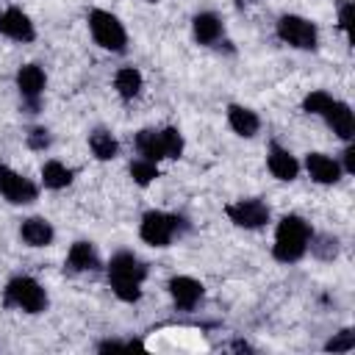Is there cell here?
I'll use <instances>...</instances> for the list:
<instances>
[{"label": "cell", "instance_id": "6da1fadb", "mask_svg": "<svg viewBox=\"0 0 355 355\" xmlns=\"http://www.w3.org/2000/svg\"><path fill=\"white\" fill-rule=\"evenodd\" d=\"M103 269H105L108 288L119 302L136 305L144 297V283L150 277V263L144 258H139L133 250H116L105 261Z\"/></svg>", "mask_w": 355, "mask_h": 355}, {"label": "cell", "instance_id": "7a4b0ae2", "mask_svg": "<svg viewBox=\"0 0 355 355\" xmlns=\"http://www.w3.org/2000/svg\"><path fill=\"white\" fill-rule=\"evenodd\" d=\"M313 236V225L302 214H283L275 222L272 236V258L283 266L300 263L308 255V244Z\"/></svg>", "mask_w": 355, "mask_h": 355}, {"label": "cell", "instance_id": "3957f363", "mask_svg": "<svg viewBox=\"0 0 355 355\" xmlns=\"http://www.w3.org/2000/svg\"><path fill=\"white\" fill-rule=\"evenodd\" d=\"M191 230L189 216L164 208H147L139 219V239L153 250H166Z\"/></svg>", "mask_w": 355, "mask_h": 355}, {"label": "cell", "instance_id": "277c9868", "mask_svg": "<svg viewBox=\"0 0 355 355\" xmlns=\"http://www.w3.org/2000/svg\"><path fill=\"white\" fill-rule=\"evenodd\" d=\"M3 305L8 311L39 316L50 308V294L33 275H11L3 286Z\"/></svg>", "mask_w": 355, "mask_h": 355}, {"label": "cell", "instance_id": "5b68a950", "mask_svg": "<svg viewBox=\"0 0 355 355\" xmlns=\"http://www.w3.org/2000/svg\"><path fill=\"white\" fill-rule=\"evenodd\" d=\"M86 28H89V36L92 42L105 50V53H114V55H122L128 53V28L125 22L108 11V8H89L86 14Z\"/></svg>", "mask_w": 355, "mask_h": 355}, {"label": "cell", "instance_id": "8992f818", "mask_svg": "<svg viewBox=\"0 0 355 355\" xmlns=\"http://www.w3.org/2000/svg\"><path fill=\"white\" fill-rule=\"evenodd\" d=\"M275 36L286 47L300 50V53H316L319 50V25L302 14H294V11H286L277 17Z\"/></svg>", "mask_w": 355, "mask_h": 355}, {"label": "cell", "instance_id": "52a82bcc", "mask_svg": "<svg viewBox=\"0 0 355 355\" xmlns=\"http://www.w3.org/2000/svg\"><path fill=\"white\" fill-rule=\"evenodd\" d=\"M225 216L239 230H263L272 225V208L263 197H236L225 205Z\"/></svg>", "mask_w": 355, "mask_h": 355}, {"label": "cell", "instance_id": "ba28073f", "mask_svg": "<svg viewBox=\"0 0 355 355\" xmlns=\"http://www.w3.org/2000/svg\"><path fill=\"white\" fill-rule=\"evenodd\" d=\"M14 89L19 94V103L25 108V114H39L42 111V100H44V89H47V72L42 64L28 61L14 72Z\"/></svg>", "mask_w": 355, "mask_h": 355}, {"label": "cell", "instance_id": "9c48e42d", "mask_svg": "<svg viewBox=\"0 0 355 355\" xmlns=\"http://www.w3.org/2000/svg\"><path fill=\"white\" fill-rule=\"evenodd\" d=\"M42 186L36 180H31L28 175H22L19 169H14L11 164L0 161V197L8 205H33L39 200Z\"/></svg>", "mask_w": 355, "mask_h": 355}, {"label": "cell", "instance_id": "30bf717a", "mask_svg": "<svg viewBox=\"0 0 355 355\" xmlns=\"http://www.w3.org/2000/svg\"><path fill=\"white\" fill-rule=\"evenodd\" d=\"M166 294L180 313H191L205 302V283L191 275H172L166 280Z\"/></svg>", "mask_w": 355, "mask_h": 355}, {"label": "cell", "instance_id": "8fae6325", "mask_svg": "<svg viewBox=\"0 0 355 355\" xmlns=\"http://www.w3.org/2000/svg\"><path fill=\"white\" fill-rule=\"evenodd\" d=\"M191 39L200 44V47H216L222 50V44H227V28H225V19L211 11V8H202L191 17Z\"/></svg>", "mask_w": 355, "mask_h": 355}, {"label": "cell", "instance_id": "7c38bea8", "mask_svg": "<svg viewBox=\"0 0 355 355\" xmlns=\"http://www.w3.org/2000/svg\"><path fill=\"white\" fill-rule=\"evenodd\" d=\"M103 269V258L97 252V244L89 239H75L64 255V272L78 277V275H92Z\"/></svg>", "mask_w": 355, "mask_h": 355}, {"label": "cell", "instance_id": "4fadbf2b", "mask_svg": "<svg viewBox=\"0 0 355 355\" xmlns=\"http://www.w3.org/2000/svg\"><path fill=\"white\" fill-rule=\"evenodd\" d=\"M0 36L14 44H31L36 42V22L19 6H8L0 11Z\"/></svg>", "mask_w": 355, "mask_h": 355}, {"label": "cell", "instance_id": "5bb4252c", "mask_svg": "<svg viewBox=\"0 0 355 355\" xmlns=\"http://www.w3.org/2000/svg\"><path fill=\"white\" fill-rule=\"evenodd\" d=\"M319 119L333 130V136L338 141H352L355 139V111L347 100L341 97H330V103L322 108Z\"/></svg>", "mask_w": 355, "mask_h": 355}, {"label": "cell", "instance_id": "9a60e30c", "mask_svg": "<svg viewBox=\"0 0 355 355\" xmlns=\"http://www.w3.org/2000/svg\"><path fill=\"white\" fill-rule=\"evenodd\" d=\"M266 169H269V175L275 178V180H280V183H294L297 178H300V172H302V161L286 147V144H280V141H269L266 144Z\"/></svg>", "mask_w": 355, "mask_h": 355}, {"label": "cell", "instance_id": "2e32d148", "mask_svg": "<svg viewBox=\"0 0 355 355\" xmlns=\"http://www.w3.org/2000/svg\"><path fill=\"white\" fill-rule=\"evenodd\" d=\"M302 169H305L308 178H311L313 183H319V186H336V183H341V180L347 178L344 169H341V164H338V158L330 155V153H322V150L305 153Z\"/></svg>", "mask_w": 355, "mask_h": 355}, {"label": "cell", "instance_id": "e0dca14e", "mask_svg": "<svg viewBox=\"0 0 355 355\" xmlns=\"http://www.w3.org/2000/svg\"><path fill=\"white\" fill-rule=\"evenodd\" d=\"M225 122L227 128L239 136V139H255L261 133V114L244 103H230L227 111H225Z\"/></svg>", "mask_w": 355, "mask_h": 355}, {"label": "cell", "instance_id": "ac0fdd59", "mask_svg": "<svg viewBox=\"0 0 355 355\" xmlns=\"http://www.w3.org/2000/svg\"><path fill=\"white\" fill-rule=\"evenodd\" d=\"M19 241L31 250H44L53 247L55 241V227L47 216H25L19 222Z\"/></svg>", "mask_w": 355, "mask_h": 355}, {"label": "cell", "instance_id": "d6986e66", "mask_svg": "<svg viewBox=\"0 0 355 355\" xmlns=\"http://www.w3.org/2000/svg\"><path fill=\"white\" fill-rule=\"evenodd\" d=\"M86 144H89V153L94 155V161H100V164H108V161H116L119 158V139L114 136V130L111 128H105V125H97V128H92L89 133H86Z\"/></svg>", "mask_w": 355, "mask_h": 355}, {"label": "cell", "instance_id": "ffe728a7", "mask_svg": "<svg viewBox=\"0 0 355 355\" xmlns=\"http://www.w3.org/2000/svg\"><path fill=\"white\" fill-rule=\"evenodd\" d=\"M75 183V169L69 164H64L61 158H47L39 166V186H44L47 191H64Z\"/></svg>", "mask_w": 355, "mask_h": 355}, {"label": "cell", "instance_id": "44dd1931", "mask_svg": "<svg viewBox=\"0 0 355 355\" xmlns=\"http://www.w3.org/2000/svg\"><path fill=\"white\" fill-rule=\"evenodd\" d=\"M114 92H116V97L122 100V103H133V100H139L141 97V92H144V75H141V69L139 67H133V64H125V67H119L116 72H114Z\"/></svg>", "mask_w": 355, "mask_h": 355}, {"label": "cell", "instance_id": "7402d4cb", "mask_svg": "<svg viewBox=\"0 0 355 355\" xmlns=\"http://www.w3.org/2000/svg\"><path fill=\"white\" fill-rule=\"evenodd\" d=\"M133 150H136V155H141L147 161H155V164L166 161L161 128H141V130H136L133 133Z\"/></svg>", "mask_w": 355, "mask_h": 355}, {"label": "cell", "instance_id": "603a6c76", "mask_svg": "<svg viewBox=\"0 0 355 355\" xmlns=\"http://www.w3.org/2000/svg\"><path fill=\"white\" fill-rule=\"evenodd\" d=\"M308 252H311L316 261L330 263V261L338 258V252H341V241H338V236H333V233H316V230H313L311 244H308Z\"/></svg>", "mask_w": 355, "mask_h": 355}, {"label": "cell", "instance_id": "cb8c5ba5", "mask_svg": "<svg viewBox=\"0 0 355 355\" xmlns=\"http://www.w3.org/2000/svg\"><path fill=\"white\" fill-rule=\"evenodd\" d=\"M128 175H130V180H133L139 189H147V186H153V183L161 178V166H158L155 161H147V158L136 155V158H130V164H128Z\"/></svg>", "mask_w": 355, "mask_h": 355}, {"label": "cell", "instance_id": "d4e9b609", "mask_svg": "<svg viewBox=\"0 0 355 355\" xmlns=\"http://www.w3.org/2000/svg\"><path fill=\"white\" fill-rule=\"evenodd\" d=\"M161 139H164V155H166V161H178V158H183L186 139H183L180 128H175V125H164V128H161Z\"/></svg>", "mask_w": 355, "mask_h": 355}, {"label": "cell", "instance_id": "484cf974", "mask_svg": "<svg viewBox=\"0 0 355 355\" xmlns=\"http://www.w3.org/2000/svg\"><path fill=\"white\" fill-rule=\"evenodd\" d=\"M355 349V330L352 327H341L338 333H333L324 341V352H336V355H347Z\"/></svg>", "mask_w": 355, "mask_h": 355}, {"label": "cell", "instance_id": "4316f807", "mask_svg": "<svg viewBox=\"0 0 355 355\" xmlns=\"http://www.w3.org/2000/svg\"><path fill=\"white\" fill-rule=\"evenodd\" d=\"M25 147L33 150V153H47V150L53 147V133H50V128L33 125V128L25 133Z\"/></svg>", "mask_w": 355, "mask_h": 355}, {"label": "cell", "instance_id": "83f0119b", "mask_svg": "<svg viewBox=\"0 0 355 355\" xmlns=\"http://www.w3.org/2000/svg\"><path fill=\"white\" fill-rule=\"evenodd\" d=\"M352 11H355L352 0H341L338 8H336V25H338V31L344 33L347 42H352Z\"/></svg>", "mask_w": 355, "mask_h": 355}, {"label": "cell", "instance_id": "f1b7e54d", "mask_svg": "<svg viewBox=\"0 0 355 355\" xmlns=\"http://www.w3.org/2000/svg\"><path fill=\"white\" fill-rule=\"evenodd\" d=\"M144 344L141 341H133V338H103L97 341V352H119V349H141Z\"/></svg>", "mask_w": 355, "mask_h": 355}, {"label": "cell", "instance_id": "f546056e", "mask_svg": "<svg viewBox=\"0 0 355 355\" xmlns=\"http://www.w3.org/2000/svg\"><path fill=\"white\" fill-rule=\"evenodd\" d=\"M336 158H338L344 175H355V144H352V141H344V150H341V155H336Z\"/></svg>", "mask_w": 355, "mask_h": 355}, {"label": "cell", "instance_id": "4dcf8cb0", "mask_svg": "<svg viewBox=\"0 0 355 355\" xmlns=\"http://www.w3.org/2000/svg\"><path fill=\"white\" fill-rule=\"evenodd\" d=\"M144 3H161V0H144Z\"/></svg>", "mask_w": 355, "mask_h": 355}]
</instances>
